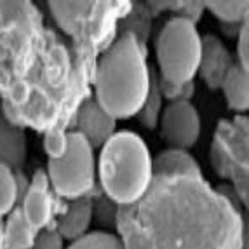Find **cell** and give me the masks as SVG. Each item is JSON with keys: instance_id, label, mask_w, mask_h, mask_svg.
Wrapping results in <instances>:
<instances>
[{"instance_id": "1", "label": "cell", "mask_w": 249, "mask_h": 249, "mask_svg": "<svg viewBox=\"0 0 249 249\" xmlns=\"http://www.w3.org/2000/svg\"><path fill=\"white\" fill-rule=\"evenodd\" d=\"M92 73L44 26L34 2H0V105L9 122L42 133L68 129Z\"/></svg>"}, {"instance_id": "2", "label": "cell", "mask_w": 249, "mask_h": 249, "mask_svg": "<svg viewBox=\"0 0 249 249\" xmlns=\"http://www.w3.org/2000/svg\"><path fill=\"white\" fill-rule=\"evenodd\" d=\"M122 249H248V225L229 185L204 176H154L148 190L115 211Z\"/></svg>"}, {"instance_id": "3", "label": "cell", "mask_w": 249, "mask_h": 249, "mask_svg": "<svg viewBox=\"0 0 249 249\" xmlns=\"http://www.w3.org/2000/svg\"><path fill=\"white\" fill-rule=\"evenodd\" d=\"M94 98L115 121L138 115L150 88L145 46L131 32H121L98 56L92 73Z\"/></svg>"}, {"instance_id": "4", "label": "cell", "mask_w": 249, "mask_h": 249, "mask_svg": "<svg viewBox=\"0 0 249 249\" xmlns=\"http://www.w3.org/2000/svg\"><path fill=\"white\" fill-rule=\"evenodd\" d=\"M54 23L71 38V56L94 68L101 54L117 37L119 21L133 9L131 2H47Z\"/></svg>"}, {"instance_id": "5", "label": "cell", "mask_w": 249, "mask_h": 249, "mask_svg": "<svg viewBox=\"0 0 249 249\" xmlns=\"http://www.w3.org/2000/svg\"><path fill=\"white\" fill-rule=\"evenodd\" d=\"M98 171L101 190L117 208L142 199L154 178L148 146L133 131H119L101 146Z\"/></svg>"}, {"instance_id": "6", "label": "cell", "mask_w": 249, "mask_h": 249, "mask_svg": "<svg viewBox=\"0 0 249 249\" xmlns=\"http://www.w3.org/2000/svg\"><path fill=\"white\" fill-rule=\"evenodd\" d=\"M159 79L169 84L194 82L200 61V35L187 18L175 16L162 26L155 44Z\"/></svg>"}, {"instance_id": "7", "label": "cell", "mask_w": 249, "mask_h": 249, "mask_svg": "<svg viewBox=\"0 0 249 249\" xmlns=\"http://www.w3.org/2000/svg\"><path fill=\"white\" fill-rule=\"evenodd\" d=\"M248 117L237 115L232 121H220L211 145V166L220 178L229 179L242 206H248L249 145Z\"/></svg>"}, {"instance_id": "8", "label": "cell", "mask_w": 249, "mask_h": 249, "mask_svg": "<svg viewBox=\"0 0 249 249\" xmlns=\"http://www.w3.org/2000/svg\"><path fill=\"white\" fill-rule=\"evenodd\" d=\"M47 178L56 197L77 200L92 194L96 187L94 148L79 133H68V150L58 160L47 162Z\"/></svg>"}, {"instance_id": "9", "label": "cell", "mask_w": 249, "mask_h": 249, "mask_svg": "<svg viewBox=\"0 0 249 249\" xmlns=\"http://www.w3.org/2000/svg\"><path fill=\"white\" fill-rule=\"evenodd\" d=\"M157 127L160 129V138L171 148L188 150L199 142V112L190 101H175L162 110Z\"/></svg>"}, {"instance_id": "10", "label": "cell", "mask_w": 249, "mask_h": 249, "mask_svg": "<svg viewBox=\"0 0 249 249\" xmlns=\"http://www.w3.org/2000/svg\"><path fill=\"white\" fill-rule=\"evenodd\" d=\"M21 213L37 232L49 229L53 225L54 213H56V202L54 194L51 190V183L47 173L44 169H37L30 179L26 181L23 192H21Z\"/></svg>"}, {"instance_id": "11", "label": "cell", "mask_w": 249, "mask_h": 249, "mask_svg": "<svg viewBox=\"0 0 249 249\" xmlns=\"http://www.w3.org/2000/svg\"><path fill=\"white\" fill-rule=\"evenodd\" d=\"M71 124L75 125V133L86 138L92 148H98L115 134L117 121L105 112L92 96H89L79 107Z\"/></svg>"}, {"instance_id": "12", "label": "cell", "mask_w": 249, "mask_h": 249, "mask_svg": "<svg viewBox=\"0 0 249 249\" xmlns=\"http://www.w3.org/2000/svg\"><path fill=\"white\" fill-rule=\"evenodd\" d=\"M233 65L235 61L232 54L216 35L200 37V61L197 73L209 89H221L225 77L229 75Z\"/></svg>"}, {"instance_id": "13", "label": "cell", "mask_w": 249, "mask_h": 249, "mask_svg": "<svg viewBox=\"0 0 249 249\" xmlns=\"http://www.w3.org/2000/svg\"><path fill=\"white\" fill-rule=\"evenodd\" d=\"M92 216H94V204H92L91 196L70 200V204L59 214L54 229L58 230L65 241L75 242L82 239L84 235H88Z\"/></svg>"}, {"instance_id": "14", "label": "cell", "mask_w": 249, "mask_h": 249, "mask_svg": "<svg viewBox=\"0 0 249 249\" xmlns=\"http://www.w3.org/2000/svg\"><path fill=\"white\" fill-rule=\"evenodd\" d=\"M26 155H28V142L25 129L9 122L0 105V162L19 173L25 166Z\"/></svg>"}, {"instance_id": "15", "label": "cell", "mask_w": 249, "mask_h": 249, "mask_svg": "<svg viewBox=\"0 0 249 249\" xmlns=\"http://www.w3.org/2000/svg\"><path fill=\"white\" fill-rule=\"evenodd\" d=\"M154 176H202L199 162L187 150L169 148L152 159Z\"/></svg>"}, {"instance_id": "16", "label": "cell", "mask_w": 249, "mask_h": 249, "mask_svg": "<svg viewBox=\"0 0 249 249\" xmlns=\"http://www.w3.org/2000/svg\"><path fill=\"white\" fill-rule=\"evenodd\" d=\"M37 233V230L23 216L19 206H16L9 213L7 220L4 221L5 249H32Z\"/></svg>"}, {"instance_id": "17", "label": "cell", "mask_w": 249, "mask_h": 249, "mask_svg": "<svg viewBox=\"0 0 249 249\" xmlns=\"http://www.w3.org/2000/svg\"><path fill=\"white\" fill-rule=\"evenodd\" d=\"M248 71L242 70L239 65H233L232 70L223 80V94L225 101L230 110L237 113H246L249 108V86H248Z\"/></svg>"}, {"instance_id": "18", "label": "cell", "mask_w": 249, "mask_h": 249, "mask_svg": "<svg viewBox=\"0 0 249 249\" xmlns=\"http://www.w3.org/2000/svg\"><path fill=\"white\" fill-rule=\"evenodd\" d=\"M25 183L26 181L21 179L19 173L0 162V218L7 216L16 208Z\"/></svg>"}, {"instance_id": "19", "label": "cell", "mask_w": 249, "mask_h": 249, "mask_svg": "<svg viewBox=\"0 0 249 249\" xmlns=\"http://www.w3.org/2000/svg\"><path fill=\"white\" fill-rule=\"evenodd\" d=\"M162 94L160 89H159V77L157 71L150 70V88L148 94H146L145 101H143L140 112H138V121L143 127L146 129H155L159 125V119H160L162 113Z\"/></svg>"}, {"instance_id": "20", "label": "cell", "mask_w": 249, "mask_h": 249, "mask_svg": "<svg viewBox=\"0 0 249 249\" xmlns=\"http://www.w3.org/2000/svg\"><path fill=\"white\" fill-rule=\"evenodd\" d=\"M248 7L246 0L237 2H206L204 9H209L213 16L220 19L221 25H241L248 21Z\"/></svg>"}, {"instance_id": "21", "label": "cell", "mask_w": 249, "mask_h": 249, "mask_svg": "<svg viewBox=\"0 0 249 249\" xmlns=\"http://www.w3.org/2000/svg\"><path fill=\"white\" fill-rule=\"evenodd\" d=\"M68 150V133L63 127L47 129L44 133V152L49 160H58Z\"/></svg>"}, {"instance_id": "22", "label": "cell", "mask_w": 249, "mask_h": 249, "mask_svg": "<svg viewBox=\"0 0 249 249\" xmlns=\"http://www.w3.org/2000/svg\"><path fill=\"white\" fill-rule=\"evenodd\" d=\"M68 249H122L117 235L108 232H91L70 244Z\"/></svg>"}, {"instance_id": "23", "label": "cell", "mask_w": 249, "mask_h": 249, "mask_svg": "<svg viewBox=\"0 0 249 249\" xmlns=\"http://www.w3.org/2000/svg\"><path fill=\"white\" fill-rule=\"evenodd\" d=\"M159 89H160L162 98L169 100L171 103H175V101H190V98L196 92V84H169L159 79Z\"/></svg>"}, {"instance_id": "24", "label": "cell", "mask_w": 249, "mask_h": 249, "mask_svg": "<svg viewBox=\"0 0 249 249\" xmlns=\"http://www.w3.org/2000/svg\"><path fill=\"white\" fill-rule=\"evenodd\" d=\"M32 249H65V239L54 227H49L37 233Z\"/></svg>"}, {"instance_id": "25", "label": "cell", "mask_w": 249, "mask_h": 249, "mask_svg": "<svg viewBox=\"0 0 249 249\" xmlns=\"http://www.w3.org/2000/svg\"><path fill=\"white\" fill-rule=\"evenodd\" d=\"M237 65L242 70L249 71V32H248V21L241 28L237 35Z\"/></svg>"}, {"instance_id": "26", "label": "cell", "mask_w": 249, "mask_h": 249, "mask_svg": "<svg viewBox=\"0 0 249 249\" xmlns=\"http://www.w3.org/2000/svg\"><path fill=\"white\" fill-rule=\"evenodd\" d=\"M0 249H5L4 244V220L0 218Z\"/></svg>"}]
</instances>
